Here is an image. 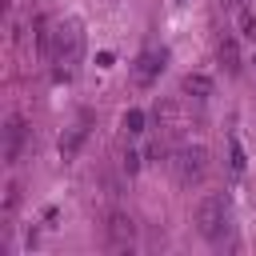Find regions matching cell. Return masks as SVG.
Wrapping results in <instances>:
<instances>
[{
    "mask_svg": "<svg viewBox=\"0 0 256 256\" xmlns=\"http://www.w3.org/2000/svg\"><path fill=\"white\" fill-rule=\"evenodd\" d=\"M104 232H108V248H112V252H132V244H136V224H132V216L112 212L108 224H104Z\"/></svg>",
    "mask_w": 256,
    "mask_h": 256,
    "instance_id": "6",
    "label": "cell"
},
{
    "mask_svg": "<svg viewBox=\"0 0 256 256\" xmlns=\"http://www.w3.org/2000/svg\"><path fill=\"white\" fill-rule=\"evenodd\" d=\"M168 168L180 184H200L204 172H208V152L204 144H180L172 156H168Z\"/></svg>",
    "mask_w": 256,
    "mask_h": 256,
    "instance_id": "2",
    "label": "cell"
},
{
    "mask_svg": "<svg viewBox=\"0 0 256 256\" xmlns=\"http://www.w3.org/2000/svg\"><path fill=\"white\" fill-rule=\"evenodd\" d=\"M236 16H240V32H244V36H248V40H256V16H252V12H248V8H240V12H236Z\"/></svg>",
    "mask_w": 256,
    "mask_h": 256,
    "instance_id": "13",
    "label": "cell"
},
{
    "mask_svg": "<svg viewBox=\"0 0 256 256\" xmlns=\"http://www.w3.org/2000/svg\"><path fill=\"white\" fill-rule=\"evenodd\" d=\"M156 128L168 136V140H180L184 136V108H180V100H172V96H164V100H156Z\"/></svg>",
    "mask_w": 256,
    "mask_h": 256,
    "instance_id": "5",
    "label": "cell"
},
{
    "mask_svg": "<svg viewBox=\"0 0 256 256\" xmlns=\"http://www.w3.org/2000/svg\"><path fill=\"white\" fill-rule=\"evenodd\" d=\"M124 132H128V136H140V132H144V112H140V108H128V112H124Z\"/></svg>",
    "mask_w": 256,
    "mask_h": 256,
    "instance_id": "12",
    "label": "cell"
},
{
    "mask_svg": "<svg viewBox=\"0 0 256 256\" xmlns=\"http://www.w3.org/2000/svg\"><path fill=\"white\" fill-rule=\"evenodd\" d=\"M164 60H168L164 48H144V52L136 56V64H132V84H136V88H152L156 76L164 72Z\"/></svg>",
    "mask_w": 256,
    "mask_h": 256,
    "instance_id": "4",
    "label": "cell"
},
{
    "mask_svg": "<svg viewBox=\"0 0 256 256\" xmlns=\"http://www.w3.org/2000/svg\"><path fill=\"white\" fill-rule=\"evenodd\" d=\"M216 56H220V64H224V72H228V76H236V72H240V44H236V36H232V32H224V36H220Z\"/></svg>",
    "mask_w": 256,
    "mask_h": 256,
    "instance_id": "10",
    "label": "cell"
},
{
    "mask_svg": "<svg viewBox=\"0 0 256 256\" xmlns=\"http://www.w3.org/2000/svg\"><path fill=\"white\" fill-rule=\"evenodd\" d=\"M244 164H248V156H244L240 140H236V136H228V168H232V176H240V172H244Z\"/></svg>",
    "mask_w": 256,
    "mask_h": 256,
    "instance_id": "11",
    "label": "cell"
},
{
    "mask_svg": "<svg viewBox=\"0 0 256 256\" xmlns=\"http://www.w3.org/2000/svg\"><path fill=\"white\" fill-rule=\"evenodd\" d=\"M48 64H52V76L56 80H72L84 64V24L76 16L60 20L52 28V52H48Z\"/></svg>",
    "mask_w": 256,
    "mask_h": 256,
    "instance_id": "1",
    "label": "cell"
},
{
    "mask_svg": "<svg viewBox=\"0 0 256 256\" xmlns=\"http://www.w3.org/2000/svg\"><path fill=\"white\" fill-rule=\"evenodd\" d=\"M180 92H184L188 100H196V104H208L212 92H216V84H212L208 72H188V76L180 80Z\"/></svg>",
    "mask_w": 256,
    "mask_h": 256,
    "instance_id": "8",
    "label": "cell"
},
{
    "mask_svg": "<svg viewBox=\"0 0 256 256\" xmlns=\"http://www.w3.org/2000/svg\"><path fill=\"white\" fill-rule=\"evenodd\" d=\"M192 220H196V232L204 240H220L228 232V200L224 196H204L196 204V216Z\"/></svg>",
    "mask_w": 256,
    "mask_h": 256,
    "instance_id": "3",
    "label": "cell"
},
{
    "mask_svg": "<svg viewBox=\"0 0 256 256\" xmlns=\"http://www.w3.org/2000/svg\"><path fill=\"white\" fill-rule=\"evenodd\" d=\"M4 4H8V8H16V4H20V0H4Z\"/></svg>",
    "mask_w": 256,
    "mask_h": 256,
    "instance_id": "15",
    "label": "cell"
},
{
    "mask_svg": "<svg viewBox=\"0 0 256 256\" xmlns=\"http://www.w3.org/2000/svg\"><path fill=\"white\" fill-rule=\"evenodd\" d=\"M140 160H144V152L128 148V152H124V172H128V176H132V172H140Z\"/></svg>",
    "mask_w": 256,
    "mask_h": 256,
    "instance_id": "14",
    "label": "cell"
},
{
    "mask_svg": "<svg viewBox=\"0 0 256 256\" xmlns=\"http://www.w3.org/2000/svg\"><path fill=\"white\" fill-rule=\"evenodd\" d=\"M20 148H24V120L8 116V124H4V164H16Z\"/></svg>",
    "mask_w": 256,
    "mask_h": 256,
    "instance_id": "9",
    "label": "cell"
},
{
    "mask_svg": "<svg viewBox=\"0 0 256 256\" xmlns=\"http://www.w3.org/2000/svg\"><path fill=\"white\" fill-rule=\"evenodd\" d=\"M88 132H92V116H88V112H80V120H76V124H72V128L60 136V160H64V164L80 156V148H84Z\"/></svg>",
    "mask_w": 256,
    "mask_h": 256,
    "instance_id": "7",
    "label": "cell"
}]
</instances>
